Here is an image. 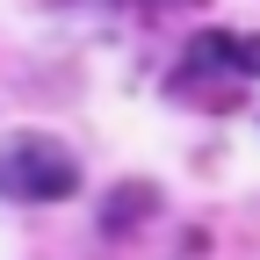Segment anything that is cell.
Segmentation results:
<instances>
[{
	"label": "cell",
	"mask_w": 260,
	"mask_h": 260,
	"mask_svg": "<svg viewBox=\"0 0 260 260\" xmlns=\"http://www.w3.org/2000/svg\"><path fill=\"white\" fill-rule=\"evenodd\" d=\"M73 188H80V159L58 138L22 130V138L0 145V195H8V203H65Z\"/></svg>",
	"instance_id": "cell-1"
},
{
	"label": "cell",
	"mask_w": 260,
	"mask_h": 260,
	"mask_svg": "<svg viewBox=\"0 0 260 260\" xmlns=\"http://www.w3.org/2000/svg\"><path fill=\"white\" fill-rule=\"evenodd\" d=\"M188 58H232L239 73H260V37H217V29H210V37H195Z\"/></svg>",
	"instance_id": "cell-2"
}]
</instances>
